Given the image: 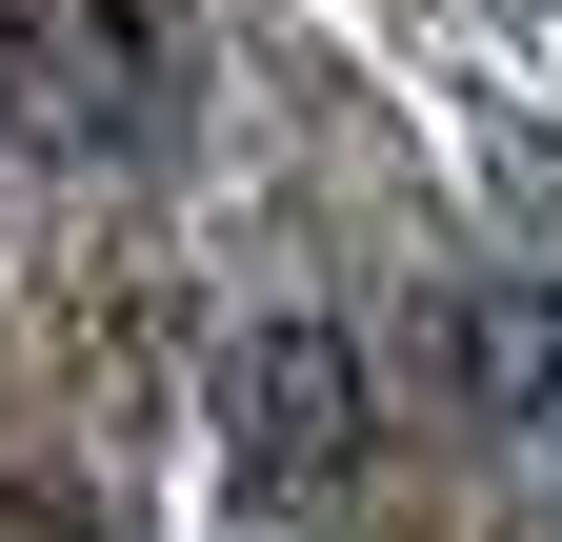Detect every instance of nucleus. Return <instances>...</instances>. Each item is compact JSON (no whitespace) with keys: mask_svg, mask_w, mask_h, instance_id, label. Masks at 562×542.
<instances>
[{"mask_svg":"<svg viewBox=\"0 0 562 542\" xmlns=\"http://www.w3.org/2000/svg\"><path fill=\"white\" fill-rule=\"evenodd\" d=\"M201 402H222V462L241 483H341L362 462V422H382V382H362V342H341L322 302H261V321H222V362H201Z\"/></svg>","mask_w":562,"mask_h":542,"instance_id":"f257e3e1","label":"nucleus"},{"mask_svg":"<svg viewBox=\"0 0 562 542\" xmlns=\"http://www.w3.org/2000/svg\"><path fill=\"white\" fill-rule=\"evenodd\" d=\"M442 342H462V402H482V422L562 442V302H542V282H462Z\"/></svg>","mask_w":562,"mask_h":542,"instance_id":"f03ea898","label":"nucleus"}]
</instances>
